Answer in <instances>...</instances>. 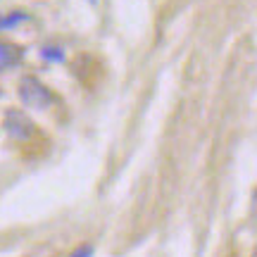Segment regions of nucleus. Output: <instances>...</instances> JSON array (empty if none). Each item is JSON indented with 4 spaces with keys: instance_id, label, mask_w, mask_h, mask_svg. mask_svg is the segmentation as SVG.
<instances>
[{
    "instance_id": "f257e3e1",
    "label": "nucleus",
    "mask_w": 257,
    "mask_h": 257,
    "mask_svg": "<svg viewBox=\"0 0 257 257\" xmlns=\"http://www.w3.org/2000/svg\"><path fill=\"white\" fill-rule=\"evenodd\" d=\"M19 100L31 110H46L53 105V93L36 76H24L19 81Z\"/></svg>"
},
{
    "instance_id": "f03ea898",
    "label": "nucleus",
    "mask_w": 257,
    "mask_h": 257,
    "mask_svg": "<svg viewBox=\"0 0 257 257\" xmlns=\"http://www.w3.org/2000/svg\"><path fill=\"white\" fill-rule=\"evenodd\" d=\"M5 131L17 141H27L34 136V121L29 119L22 110H8L5 114Z\"/></svg>"
},
{
    "instance_id": "7ed1b4c3",
    "label": "nucleus",
    "mask_w": 257,
    "mask_h": 257,
    "mask_svg": "<svg viewBox=\"0 0 257 257\" xmlns=\"http://www.w3.org/2000/svg\"><path fill=\"white\" fill-rule=\"evenodd\" d=\"M17 60H19L17 48L10 46V43H0V72L8 69V67H15Z\"/></svg>"
},
{
    "instance_id": "20e7f679",
    "label": "nucleus",
    "mask_w": 257,
    "mask_h": 257,
    "mask_svg": "<svg viewBox=\"0 0 257 257\" xmlns=\"http://www.w3.org/2000/svg\"><path fill=\"white\" fill-rule=\"evenodd\" d=\"M41 57L48 60V62H64V50L57 46H46L41 50Z\"/></svg>"
},
{
    "instance_id": "39448f33",
    "label": "nucleus",
    "mask_w": 257,
    "mask_h": 257,
    "mask_svg": "<svg viewBox=\"0 0 257 257\" xmlns=\"http://www.w3.org/2000/svg\"><path fill=\"white\" fill-rule=\"evenodd\" d=\"M22 22H27V15L24 12H12L8 17H3V29H12L17 24H22Z\"/></svg>"
},
{
    "instance_id": "423d86ee",
    "label": "nucleus",
    "mask_w": 257,
    "mask_h": 257,
    "mask_svg": "<svg viewBox=\"0 0 257 257\" xmlns=\"http://www.w3.org/2000/svg\"><path fill=\"white\" fill-rule=\"evenodd\" d=\"M93 255H95V248L91 243H83V245H79V248H74L69 252V257H93Z\"/></svg>"
},
{
    "instance_id": "0eeeda50",
    "label": "nucleus",
    "mask_w": 257,
    "mask_h": 257,
    "mask_svg": "<svg viewBox=\"0 0 257 257\" xmlns=\"http://www.w3.org/2000/svg\"><path fill=\"white\" fill-rule=\"evenodd\" d=\"M0 29H3V17H0Z\"/></svg>"
},
{
    "instance_id": "6e6552de",
    "label": "nucleus",
    "mask_w": 257,
    "mask_h": 257,
    "mask_svg": "<svg viewBox=\"0 0 257 257\" xmlns=\"http://www.w3.org/2000/svg\"><path fill=\"white\" fill-rule=\"evenodd\" d=\"M88 3H93V5H95V0H88Z\"/></svg>"
}]
</instances>
